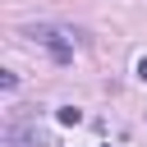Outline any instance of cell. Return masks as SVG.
Segmentation results:
<instances>
[{
    "label": "cell",
    "mask_w": 147,
    "mask_h": 147,
    "mask_svg": "<svg viewBox=\"0 0 147 147\" xmlns=\"http://www.w3.org/2000/svg\"><path fill=\"white\" fill-rule=\"evenodd\" d=\"M23 37H32V41H41L60 64H69L74 60V37L78 32H69V28H51V23H37V28H23Z\"/></svg>",
    "instance_id": "obj_1"
},
{
    "label": "cell",
    "mask_w": 147,
    "mask_h": 147,
    "mask_svg": "<svg viewBox=\"0 0 147 147\" xmlns=\"http://www.w3.org/2000/svg\"><path fill=\"white\" fill-rule=\"evenodd\" d=\"M5 142L9 147H51V138L37 124H5Z\"/></svg>",
    "instance_id": "obj_2"
},
{
    "label": "cell",
    "mask_w": 147,
    "mask_h": 147,
    "mask_svg": "<svg viewBox=\"0 0 147 147\" xmlns=\"http://www.w3.org/2000/svg\"><path fill=\"white\" fill-rule=\"evenodd\" d=\"M55 119H60V124H83V110H78V106H60Z\"/></svg>",
    "instance_id": "obj_3"
},
{
    "label": "cell",
    "mask_w": 147,
    "mask_h": 147,
    "mask_svg": "<svg viewBox=\"0 0 147 147\" xmlns=\"http://www.w3.org/2000/svg\"><path fill=\"white\" fill-rule=\"evenodd\" d=\"M133 74H138V78H142V83H147V55H142V60H138V64H133Z\"/></svg>",
    "instance_id": "obj_4"
}]
</instances>
